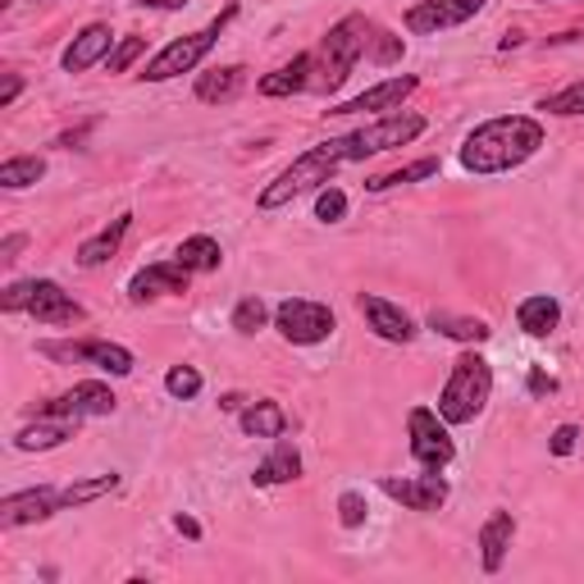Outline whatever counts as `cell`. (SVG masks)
Returning <instances> with one entry per match:
<instances>
[{"label": "cell", "instance_id": "cell-44", "mask_svg": "<svg viewBox=\"0 0 584 584\" xmlns=\"http://www.w3.org/2000/svg\"><path fill=\"white\" fill-rule=\"evenodd\" d=\"M174 530H178V534H187V539H202V525L192 521V516H174Z\"/></svg>", "mask_w": 584, "mask_h": 584}, {"label": "cell", "instance_id": "cell-3", "mask_svg": "<svg viewBox=\"0 0 584 584\" xmlns=\"http://www.w3.org/2000/svg\"><path fill=\"white\" fill-rule=\"evenodd\" d=\"M489 398H493V366L465 347V352L452 361V375L439 393V416L448 424H471L489 407Z\"/></svg>", "mask_w": 584, "mask_h": 584}, {"label": "cell", "instance_id": "cell-42", "mask_svg": "<svg viewBox=\"0 0 584 584\" xmlns=\"http://www.w3.org/2000/svg\"><path fill=\"white\" fill-rule=\"evenodd\" d=\"M23 247H28L23 233H10V238L0 243V260H19V252H23Z\"/></svg>", "mask_w": 584, "mask_h": 584}, {"label": "cell", "instance_id": "cell-15", "mask_svg": "<svg viewBox=\"0 0 584 584\" xmlns=\"http://www.w3.org/2000/svg\"><path fill=\"white\" fill-rule=\"evenodd\" d=\"M420 88V78L416 73H402V78H383V83H375V88H366L361 96H352V101H342V105H334L329 114H366V110H402V101L411 96Z\"/></svg>", "mask_w": 584, "mask_h": 584}, {"label": "cell", "instance_id": "cell-33", "mask_svg": "<svg viewBox=\"0 0 584 584\" xmlns=\"http://www.w3.org/2000/svg\"><path fill=\"white\" fill-rule=\"evenodd\" d=\"M165 393L178 398V402H192V398L202 393V375L192 370V366H174V370L165 375Z\"/></svg>", "mask_w": 584, "mask_h": 584}, {"label": "cell", "instance_id": "cell-34", "mask_svg": "<svg viewBox=\"0 0 584 584\" xmlns=\"http://www.w3.org/2000/svg\"><path fill=\"white\" fill-rule=\"evenodd\" d=\"M539 110H549V114H584V78L580 83H571V88H562V92H553V96H543V105Z\"/></svg>", "mask_w": 584, "mask_h": 584}, {"label": "cell", "instance_id": "cell-45", "mask_svg": "<svg viewBox=\"0 0 584 584\" xmlns=\"http://www.w3.org/2000/svg\"><path fill=\"white\" fill-rule=\"evenodd\" d=\"M142 6H146V10H183L187 0H142Z\"/></svg>", "mask_w": 584, "mask_h": 584}, {"label": "cell", "instance_id": "cell-27", "mask_svg": "<svg viewBox=\"0 0 584 584\" xmlns=\"http://www.w3.org/2000/svg\"><path fill=\"white\" fill-rule=\"evenodd\" d=\"M174 260H178L183 269H192V275H211V269H219L224 252H219V243L211 238V233H197V238H183V243H178Z\"/></svg>", "mask_w": 584, "mask_h": 584}, {"label": "cell", "instance_id": "cell-37", "mask_svg": "<svg viewBox=\"0 0 584 584\" xmlns=\"http://www.w3.org/2000/svg\"><path fill=\"white\" fill-rule=\"evenodd\" d=\"M342 215H347V197H342L338 187H320L316 192V219L320 224H338Z\"/></svg>", "mask_w": 584, "mask_h": 584}, {"label": "cell", "instance_id": "cell-25", "mask_svg": "<svg viewBox=\"0 0 584 584\" xmlns=\"http://www.w3.org/2000/svg\"><path fill=\"white\" fill-rule=\"evenodd\" d=\"M129 224H133V215H120V219H110L96 238H88L83 247H78V265L83 269H96V265H105L114 252H120V243H124V233H129Z\"/></svg>", "mask_w": 584, "mask_h": 584}, {"label": "cell", "instance_id": "cell-4", "mask_svg": "<svg viewBox=\"0 0 584 584\" xmlns=\"http://www.w3.org/2000/svg\"><path fill=\"white\" fill-rule=\"evenodd\" d=\"M366 42H370V23L361 14H347L329 28V37L320 42V78L316 88L320 92H338L347 78H352L357 60L366 55Z\"/></svg>", "mask_w": 584, "mask_h": 584}, {"label": "cell", "instance_id": "cell-35", "mask_svg": "<svg viewBox=\"0 0 584 584\" xmlns=\"http://www.w3.org/2000/svg\"><path fill=\"white\" fill-rule=\"evenodd\" d=\"M370 60L375 64H393V60H402V37H393V32H383V28H370Z\"/></svg>", "mask_w": 584, "mask_h": 584}, {"label": "cell", "instance_id": "cell-36", "mask_svg": "<svg viewBox=\"0 0 584 584\" xmlns=\"http://www.w3.org/2000/svg\"><path fill=\"white\" fill-rule=\"evenodd\" d=\"M146 51V37H120V42H114V51H110V73H129L133 69V60Z\"/></svg>", "mask_w": 584, "mask_h": 584}, {"label": "cell", "instance_id": "cell-26", "mask_svg": "<svg viewBox=\"0 0 584 584\" xmlns=\"http://www.w3.org/2000/svg\"><path fill=\"white\" fill-rule=\"evenodd\" d=\"M297 475H301V452H297L293 443H279L275 452H269V457L256 465L252 484H256V489H269V484H293Z\"/></svg>", "mask_w": 584, "mask_h": 584}, {"label": "cell", "instance_id": "cell-7", "mask_svg": "<svg viewBox=\"0 0 584 584\" xmlns=\"http://www.w3.org/2000/svg\"><path fill=\"white\" fill-rule=\"evenodd\" d=\"M275 329H279L288 342L310 347V342H325V338L338 329V320H334V310H329L325 301L284 297V301L275 306Z\"/></svg>", "mask_w": 584, "mask_h": 584}, {"label": "cell", "instance_id": "cell-39", "mask_svg": "<svg viewBox=\"0 0 584 584\" xmlns=\"http://www.w3.org/2000/svg\"><path fill=\"white\" fill-rule=\"evenodd\" d=\"M32 288H37V279L10 284V288H6V297H0V306H6V310H28V301H32Z\"/></svg>", "mask_w": 584, "mask_h": 584}, {"label": "cell", "instance_id": "cell-6", "mask_svg": "<svg viewBox=\"0 0 584 584\" xmlns=\"http://www.w3.org/2000/svg\"><path fill=\"white\" fill-rule=\"evenodd\" d=\"M420 133H424L420 114H383V120H375V124H366L357 133H347L338 142H342L347 161H370V155H383V151H398V146L416 142Z\"/></svg>", "mask_w": 584, "mask_h": 584}, {"label": "cell", "instance_id": "cell-41", "mask_svg": "<svg viewBox=\"0 0 584 584\" xmlns=\"http://www.w3.org/2000/svg\"><path fill=\"white\" fill-rule=\"evenodd\" d=\"M19 92H23V78H19V73H6V88H0V110L14 105Z\"/></svg>", "mask_w": 584, "mask_h": 584}, {"label": "cell", "instance_id": "cell-9", "mask_svg": "<svg viewBox=\"0 0 584 584\" xmlns=\"http://www.w3.org/2000/svg\"><path fill=\"white\" fill-rule=\"evenodd\" d=\"M42 352L55 357V361H92L96 370L114 375V379H124L133 375V352L120 342H105V338H88V342H42Z\"/></svg>", "mask_w": 584, "mask_h": 584}, {"label": "cell", "instance_id": "cell-31", "mask_svg": "<svg viewBox=\"0 0 584 584\" xmlns=\"http://www.w3.org/2000/svg\"><path fill=\"white\" fill-rule=\"evenodd\" d=\"M443 165L434 161V155H424V161H416V165H402V170H393V174H379V178H370L366 187L370 192H388V187H402V183H420V178H434Z\"/></svg>", "mask_w": 584, "mask_h": 584}, {"label": "cell", "instance_id": "cell-19", "mask_svg": "<svg viewBox=\"0 0 584 584\" xmlns=\"http://www.w3.org/2000/svg\"><path fill=\"white\" fill-rule=\"evenodd\" d=\"M512 539H516V516H512V512H493V516L480 525V562H484L489 575L502 571Z\"/></svg>", "mask_w": 584, "mask_h": 584}, {"label": "cell", "instance_id": "cell-32", "mask_svg": "<svg viewBox=\"0 0 584 584\" xmlns=\"http://www.w3.org/2000/svg\"><path fill=\"white\" fill-rule=\"evenodd\" d=\"M265 320H269V306L260 297H243L238 306H233V329L238 334H260Z\"/></svg>", "mask_w": 584, "mask_h": 584}, {"label": "cell", "instance_id": "cell-22", "mask_svg": "<svg viewBox=\"0 0 584 584\" xmlns=\"http://www.w3.org/2000/svg\"><path fill=\"white\" fill-rule=\"evenodd\" d=\"M73 424H78V420L37 416V424H23V430L14 434V448H19V452H51V448H60L64 439H73Z\"/></svg>", "mask_w": 584, "mask_h": 584}, {"label": "cell", "instance_id": "cell-24", "mask_svg": "<svg viewBox=\"0 0 584 584\" xmlns=\"http://www.w3.org/2000/svg\"><path fill=\"white\" fill-rule=\"evenodd\" d=\"M243 88H247V69H243V64H224V69L197 78V101H206V105H224V101L238 96Z\"/></svg>", "mask_w": 584, "mask_h": 584}, {"label": "cell", "instance_id": "cell-5", "mask_svg": "<svg viewBox=\"0 0 584 584\" xmlns=\"http://www.w3.org/2000/svg\"><path fill=\"white\" fill-rule=\"evenodd\" d=\"M233 14H238V10H224L211 28H202V32H187V37H174V42L161 51V55H155V60H146V69H142V78H146V83H170V78H178V73H192V69H197L211 51H215V37H219V28L233 19Z\"/></svg>", "mask_w": 584, "mask_h": 584}, {"label": "cell", "instance_id": "cell-13", "mask_svg": "<svg viewBox=\"0 0 584 584\" xmlns=\"http://www.w3.org/2000/svg\"><path fill=\"white\" fill-rule=\"evenodd\" d=\"M55 512H64L60 502V489H23V493H10L0 502V525L6 530H19V525H37V521H51Z\"/></svg>", "mask_w": 584, "mask_h": 584}, {"label": "cell", "instance_id": "cell-2", "mask_svg": "<svg viewBox=\"0 0 584 584\" xmlns=\"http://www.w3.org/2000/svg\"><path fill=\"white\" fill-rule=\"evenodd\" d=\"M338 165H347V155H342V142H338V137H334V142H320V146H310L306 155H297V161L260 192L256 206H260V211H284V206H293L297 197H306V192L329 187V178L338 174Z\"/></svg>", "mask_w": 584, "mask_h": 584}, {"label": "cell", "instance_id": "cell-8", "mask_svg": "<svg viewBox=\"0 0 584 584\" xmlns=\"http://www.w3.org/2000/svg\"><path fill=\"white\" fill-rule=\"evenodd\" d=\"M407 430H411V457L424 465V471H443V465L457 457V443L448 434V420L434 407H411Z\"/></svg>", "mask_w": 584, "mask_h": 584}, {"label": "cell", "instance_id": "cell-11", "mask_svg": "<svg viewBox=\"0 0 584 584\" xmlns=\"http://www.w3.org/2000/svg\"><path fill=\"white\" fill-rule=\"evenodd\" d=\"M484 6H489V0H420V6L407 10V28L420 32V37H434V32L471 23Z\"/></svg>", "mask_w": 584, "mask_h": 584}, {"label": "cell", "instance_id": "cell-20", "mask_svg": "<svg viewBox=\"0 0 584 584\" xmlns=\"http://www.w3.org/2000/svg\"><path fill=\"white\" fill-rule=\"evenodd\" d=\"M310 69H316V55H293L288 64H279L275 73H265L256 92L269 96V101H279V96H293V92H306L310 88Z\"/></svg>", "mask_w": 584, "mask_h": 584}, {"label": "cell", "instance_id": "cell-18", "mask_svg": "<svg viewBox=\"0 0 584 584\" xmlns=\"http://www.w3.org/2000/svg\"><path fill=\"white\" fill-rule=\"evenodd\" d=\"M110 51H114V32H110L105 23H92V28H83V32H78L73 42L64 47L60 64H64V73H88L92 64L110 60Z\"/></svg>", "mask_w": 584, "mask_h": 584}, {"label": "cell", "instance_id": "cell-16", "mask_svg": "<svg viewBox=\"0 0 584 584\" xmlns=\"http://www.w3.org/2000/svg\"><path fill=\"white\" fill-rule=\"evenodd\" d=\"M28 316L37 325H78V320H83V306H78L55 279H37L32 301H28Z\"/></svg>", "mask_w": 584, "mask_h": 584}, {"label": "cell", "instance_id": "cell-29", "mask_svg": "<svg viewBox=\"0 0 584 584\" xmlns=\"http://www.w3.org/2000/svg\"><path fill=\"white\" fill-rule=\"evenodd\" d=\"M114 489H120V475H92V480L64 484V489H60V502H64V512H69V508H88V502H96V498H105V493H114Z\"/></svg>", "mask_w": 584, "mask_h": 584}, {"label": "cell", "instance_id": "cell-40", "mask_svg": "<svg viewBox=\"0 0 584 584\" xmlns=\"http://www.w3.org/2000/svg\"><path fill=\"white\" fill-rule=\"evenodd\" d=\"M575 439H580L575 424H557L553 439H549V452H553V457H571V452H575Z\"/></svg>", "mask_w": 584, "mask_h": 584}, {"label": "cell", "instance_id": "cell-14", "mask_svg": "<svg viewBox=\"0 0 584 584\" xmlns=\"http://www.w3.org/2000/svg\"><path fill=\"white\" fill-rule=\"evenodd\" d=\"M357 310L366 316V325L383 338V342H411L420 329H416V320L407 316L402 306H393L388 297H375V293H361L357 297Z\"/></svg>", "mask_w": 584, "mask_h": 584}, {"label": "cell", "instance_id": "cell-21", "mask_svg": "<svg viewBox=\"0 0 584 584\" xmlns=\"http://www.w3.org/2000/svg\"><path fill=\"white\" fill-rule=\"evenodd\" d=\"M238 430H243L247 439H284V434H288V416H284L279 402L260 398V402H252V407L238 411Z\"/></svg>", "mask_w": 584, "mask_h": 584}, {"label": "cell", "instance_id": "cell-46", "mask_svg": "<svg viewBox=\"0 0 584 584\" xmlns=\"http://www.w3.org/2000/svg\"><path fill=\"white\" fill-rule=\"evenodd\" d=\"M243 402H247V398H238V393H228V398H219V407H224V411H243Z\"/></svg>", "mask_w": 584, "mask_h": 584}, {"label": "cell", "instance_id": "cell-28", "mask_svg": "<svg viewBox=\"0 0 584 584\" xmlns=\"http://www.w3.org/2000/svg\"><path fill=\"white\" fill-rule=\"evenodd\" d=\"M430 329L443 334V338H457V342H484L493 329L484 320H471V316H452V310H434L430 316Z\"/></svg>", "mask_w": 584, "mask_h": 584}, {"label": "cell", "instance_id": "cell-43", "mask_svg": "<svg viewBox=\"0 0 584 584\" xmlns=\"http://www.w3.org/2000/svg\"><path fill=\"white\" fill-rule=\"evenodd\" d=\"M553 388H557V383H553V375H543V370H530V393H534V398L553 393Z\"/></svg>", "mask_w": 584, "mask_h": 584}, {"label": "cell", "instance_id": "cell-38", "mask_svg": "<svg viewBox=\"0 0 584 584\" xmlns=\"http://www.w3.org/2000/svg\"><path fill=\"white\" fill-rule=\"evenodd\" d=\"M338 521H342V530H361L366 525V498L357 489H347L338 498Z\"/></svg>", "mask_w": 584, "mask_h": 584}, {"label": "cell", "instance_id": "cell-12", "mask_svg": "<svg viewBox=\"0 0 584 584\" xmlns=\"http://www.w3.org/2000/svg\"><path fill=\"white\" fill-rule=\"evenodd\" d=\"M379 489L402 502L407 512H439L448 502V480L439 471H424V475H411V480H398V475H383Z\"/></svg>", "mask_w": 584, "mask_h": 584}, {"label": "cell", "instance_id": "cell-30", "mask_svg": "<svg viewBox=\"0 0 584 584\" xmlns=\"http://www.w3.org/2000/svg\"><path fill=\"white\" fill-rule=\"evenodd\" d=\"M42 174H47V161H42V155H14V161L0 165V187L19 192V187H32Z\"/></svg>", "mask_w": 584, "mask_h": 584}, {"label": "cell", "instance_id": "cell-1", "mask_svg": "<svg viewBox=\"0 0 584 584\" xmlns=\"http://www.w3.org/2000/svg\"><path fill=\"white\" fill-rule=\"evenodd\" d=\"M543 146V124L530 114H498V120L480 124L471 137L461 142V170L465 174H508L521 170L530 155Z\"/></svg>", "mask_w": 584, "mask_h": 584}, {"label": "cell", "instance_id": "cell-23", "mask_svg": "<svg viewBox=\"0 0 584 584\" xmlns=\"http://www.w3.org/2000/svg\"><path fill=\"white\" fill-rule=\"evenodd\" d=\"M516 325H521L530 338H549V334L562 325V306H557V297H549V293L525 297V301L516 306Z\"/></svg>", "mask_w": 584, "mask_h": 584}, {"label": "cell", "instance_id": "cell-17", "mask_svg": "<svg viewBox=\"0 0 584 584\" xmlns=\"http://www.w3.org/2000/svg\"><path fill=\"white\" fill-rule=\"evenodd\" d=\"M187 279H192V269H183L178 260H161V265L137 269L133 284H129V297L155 301V297H170V293H187Z\"/></svg>", "mask_w": 584, "mask_h": 584}, {"label": "cell", "instance_id": "cell-10", "mask_svg": "<svg viewBox=\"0 0 584 584\" xmlns=\"http://www.w3.org/2000/svg\"><path fill=\"white\" fill-rule=\"evenodd\" d=\"M114 407H120V398L110 393L105 383H73L69 393L51 398L37 407V416H55V420H83V416H114Z\"/></svg>", "mask_w": 584, "mask_h": 584}]
</instances>
